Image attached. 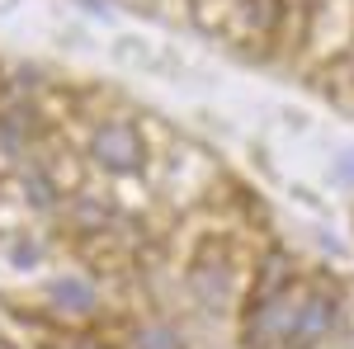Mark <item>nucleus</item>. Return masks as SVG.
Returning a JSON list of instances; mask_svg holds the SVG:
<instances>
[{
	"label": "nucleus",
	"mask_w": 354,
	"mask_h": 349,
	"mask_svg": "<svg viewBox=\"0 0 354 349\" xmlns=\"http://www.w3.org/2000/svg\"><path fill=\"white\" fill-rule=\"evenodd\" d=\"M335 317H340V297L326 293V288H307L298 297V317L283 335V349H312L322 345L330 330H335Z\"/></svg>",
	"instance_id": "obj_1"
},
{
	"label": "nucleus",
	"mask_w": 354,
	"mask_h": 349,
	"mask_svg": "<svg viewBox=\"0 0 354 349\" xmlns=\"http://www.w3.org/2000/svg\"><path fill=\"white\" fill-rule=\"evenodd\" d=\"M90 156L104 165V170H113V175H133V170H142V161H147L142 137H137V128H128V123H104V128L95 133V142H90Z\"/></svg>",
	"instance_id": "obj_2"
},
{
	"label": "nucleus",
	"mask_w": 354,
	"mask_h": 349,
	"mask_svg": "<svg viewBox=\"0 0 354 349\" xmlns=\"http://www.w3.org/2000/svg\"><path fill=\"white\" fill-rule=\"evenodd\" d=\"M194 293L203 302H222L232 293V274H227V260L222 255H203L198 269H194Z\"/></svg>",
	"instance_id": "obj_3"
},
{
	"label": "nucleus",
	"mask_w": 354,
	"mask_h": 349,
	"mask_svg": "<svg viewBox=\"0 0 354 349\" xmlns=\"http://www.w3.org/2000/svg\"><path fill=\"white\" fill-rule=\"evenodd\" d=\"M95 288L85 283V279H57L53 283V307L57 312H66V317H90L95 312Z\"/></svg>",
	"instance_id": "obj_4"
},
{
	"label": "nucleus",
	"mask_w": 354,
	"mask_h": 349,
	"mask_svg": "<svg viewBox=\"0 0 354 349\" xmlns=\"http://www.w3.org/2000/svg\"><path fill=\"white\" fill-rule=\"evenodd\" d=\"M133 349H185V345H180V335L170 326H151V330H142L133 340Z\"/></svg>",
	"instance_id": "obj_5"
},
{
	"label": "nucleus",
	"mask_w": 354,
	"mask_h": 349,
	"mask_svg": "<svg viewBox=\"0 0 354 349\" xmlns=\"http://www.w3.org/2000/svg\"><path fill=\"white\" fill-rule=\"evenodd\" d=\"M250 15H255V24H260V28H270L274 15H279V0H250Z\"/></svg>",
	"instance_id": "obj_6"
},
{
	"label": "nucleus",
	"mask_w": 354,
	"mask_h": 349,
	"mask_svg": "<svg viewBox=\"0 0 354 349\" xmlns=\"http://www.w3.org/2000/svg\"><path fill=\"white\" fill-rule=\"evenodd\" d=\"M62 349H109V345H104V340H95V335H71Z\"/></svg>",
	"instance_id": "obj_7"
}]
</instances>
